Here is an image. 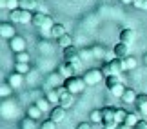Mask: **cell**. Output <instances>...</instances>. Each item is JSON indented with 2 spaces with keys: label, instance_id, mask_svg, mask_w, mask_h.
Instances as JSON below:
<instances>
[{
  "label": "cell",
  "instance_id": "1",
  "mask_svg": "<svg viewBox=\"0 0 147 129\" xmlns=\"http://www.w3.org/2000/svg\"><path fill=\"white\" fill-rule=\"evenodd\" d=\"M86 80H84V76H71V78H65V82H64V87L67 89L69 93L73 95H78V93H82L84 89H86Z\"/></svg>",
  "mask_w": 147,
  "mask_h": 129
},
{
  "label": "cell",
  "instance_id": "2",
  "mask_svg": "<svg viewBox=\"0 0 147 129\" xmlns=\"http://www.w3.org/2000/svg\"><path fill=\"white\" fill-rule=\"evenodd\" d=\"M9 20L13 22V24H29V22L33 20V13L31 11H27V9H13V11H9Z\"/></svg>",
  "mask_w": 147,
  "mask_h": 129
},
{
  "label": "cell",
  "instance_id": "3",
  "mask_svg": "<svg viewBox=\"0 0 147 129\" xmlns=\"http://www.w3.org/2000/svg\"><path fill=\"white\" fill-rule=\"evenodd\" d=\"M64 60L65 62H69V64H75L76 66V69H80V66H82V53H80V49L75 47V46H71V47H65L64 49Z\"/></svg>",
  "mask_w": 147,
  "mask_h": 129
},
{
  "label": "cell",
  "instance_id": "4",
  "mask_svg": "<svg viewBox=\"0 0 147 129\" xmlns=\"http://www.w3.org/2000/svg\"><path fill=\"white\" fill-rule=\"evenodd\" d=\"M31 24L35 26V27H40V29H51V27H53V20H51V16H49V15L36 11V13H33V20H31Z\"/></svg>",
  "mask_w": 147,
  "mask_h": 129
},
{
  "label": "cell",
  "instance_id": "5",
  "mask_svg": "<svg viewBox=\"0 0 147 129\" xmlns=\"http://www.w3.org/2000/svg\"><path fill=\"white\" fill-rule=\"evenodd\" d=\"M115 107H104L102 109V115H104V120H102V127H107V129H113L118 122H116V118H115Z\"/></svg>",
  "mask_w": 147,
  "mask_h": 129
},
{
  "label": "cell",
  "instance_id": "6",
  "mask_svg": "<svg viewBox=\"0 0 147 129\" xmlns=\"http://www.w3.org/2000/svg\"><path fill=\"white\" fill-rule=\"evenodd\" d=\"M102 78H105L102 69H89V71L84 73V80H86L87 86H96Z\"/></svg>",
  "mask_w": 147,
  "mask_h": 129
},
{
  "label": "cell",
  "instance_id": "7",
  "mask_svg": "<svg viewBox=\"0 0 147 129\" xmlns=\"http://www.w3.org/2000/svg\"><path fill=\"white\" fill-rule=\"evenodd\" d=\"M0 35H2V38H5V40H11L13 36H16V29L13 26V22H2L0 24Z\"/></svg>",
  "mask_w": 147,
  "mask_h": 129
},
{
  "label": "cell",
  "instance_id": "8",
  "mask_svg": "<svg viewBox=\"0 0 147 129\" xmlns=\"http://www.w3.org/2000/svg\"><path fill=\"white\" fill-rule=\"evenodd\" d=\"M9 49L11 51H15V53H22V51H26V38L24 36H13L9 40Z\"/></svg>",
  "mask_w": 147,
  "mask_h": 129
},
{
  "label": "cell",
  "instance_id": "9",
  "mask_svg": "<svg viewBox=\"0 0 147 129\" xmlns=\"http://www.w3.org/2000/svg\"><path fill=\"white\" fill-rule=\"evenodd\" d=\"M58 73L64 78H71V76H75L76 73H78V69H76V66L75 64H69V62H64L60 66V69H58Z\"/></svg>",
  "mask_w": 147,
  "mask_h": 129
},
{
  "label": "cell",
  "instance_id": "10",
  "mask_svg": "<svg viewBox=\"0 0 147 129\" xmlns=\"http://www.w3.org/2000/svg\"><path fill=\"white\" fill-rule=\"evenodd\" d=\"M51 120L56 122V124H60V122L65 120V107H62V105H55L53 109H51Z\"/></svg>",
  "mask_w": 147,
  "mask_h": 129
},
{
  "label": "cell",
  "instance_id": "11",
  "mask_svg": "<svg viewBox=\"0 0 147 129\" xmlns=\"http://www.w3.org/2000/svg\"><path fill=\"white\" fill-rule=\"evenodd\" d=\"M134 38H136V33H134V29H131V27H125V29L120 31V42L131 46V44L134 42Z\"/></svg>",
  "mask_w": 147,
  "mask_h": 129
},
{
  "label": "cell",
  "instance_id": "12",
  "mask_svg": "<svg viewBox=\"0 0 147 129\" xmlns=\"http://www.w3.org/2000/svg\"><path fill=\"white\" fill-rule=\"evenodd\" d=\"M113 55H115L116 58H125V57H129V44H123V42L116 44V46L113 47Z\"/></svg>",
  "mask_w": 147,
  "mask_h": 129
},
{
  "label": "cell",
  "instance_id": "13",
  "mask_svg": "<svg viewBox=\"0 0 147 129\" xmlns=\"http://www.w3.org/2000/svg\"><path fill=\"white\" fill-rule=\"evenodd\" d=\"M49 35L53 36V38H56V40H58L60 36L67 35V29H65V26H64V24H60V22H56V24H53V27L49 29Z\"/></svg>",
  "mask_w": 147,
  "mask_h": 129
},
{
  "label": "cell",
  "instance_id": "14",
  "mask_svg": "<svg viewBox=\"0 0 147 129\" xmlns=\"http://www.w3.org/2000/svg\"><path fill=\"white\" fill-rule=\"evenodd\" d=\"M7 82H9L11 87H22V84H24V75L15 71V73H11V75H9Z\"/></svg>",
  "mask_w": 147,
  "mask_h": 129
},
{
  "label": "cell",
  "instance_id": "15",
  "mask_svg": "<svg viewBox=\"0 0 147 129\" xmlns=\"http://www.w3.org/2000/svg\"><path fill=\"white\" fill-rule=\"evenodd\" d=\"M73 104H75V95H73V93L67 91V93H64L60 97V105H62V107L69 109V107H73Z\"/></svg>",
  "mask_w": 147,
  "mask_h": 129
},
{
  "label": "cell",
  "instance_id": "16",
  "mask_svg": "<svg viewBox=\"0 0 147 129\" xmlns=\"http://www.w3.org/2000/svg\"><path fill=\"white\" fill-rule=\"evenodd\" d=\"M134 105H136L138 113L147 115V95H138V98H136V102H134Z\"/></svg>",
  "mask_w": 147,
  "mask_h": 129
},
{
  "label": "cell",
  "instance_id": "17",
  "mask_svg": "<svg viewBox=\"0 0 147 129\" xmlns=\"http://www.w3.org/2000/svg\"><path fill=\"white\" fill-rule=\"evenodd\" d=\"M20 7L27 11H36L40 9V0H20Z\"/></svg>",
  "mask_w": 147,
  "mask_h": 129
},
{
  "label": "cell",
  "instance_id": "18",
  "mask_svg": "<svg viewBox=\"0 0 147 129\" xmlns=\"http://www.w3.org/2000/svg\"><path fill=\"white\" fill-rule=\"evenodd\" d=\"M136 98H138V95H136V91H134V89H131V87H127L125 93H123V97H122V100H123L125 104H134V102H136Z\"/></svg>",
  "mask_w": 147,
  "mask_h": 129
},
{
  "label": "cell",
  "instance_id": "19",
  "mask_svg": "<svg viewBox=\"0 0 147 129\" xmlns=\"http://www.w3.org/2000/svg\"><path fill=\"white\" fill-rule=\"evenodd\" d=\"M122 66H123V69H125V71H131V69H134V67L138 66V60L133 58L131 55H129V57L122 58Z\"/></svg>",
  "mask_w": 147,
  "mask_h": 129
},
{
  "label": "cell",
  "instance_id": "20",
  "mask_svg": "<svg viewBox=\"0 0 147 129\" xmlns=\"http://www.w3.org/2000/svg\"><path fill=\"white\" fill-rule=\"evenodd\" d=\"M125 89H127V87L123 86V82H120V84H116L115 87H111V89H109V93H111L115 98H122V97H123V93H125Z\"/></svg>",
  "mask_w": 147,
  "mask_h": 129
},
{
  "label": "cell",
  "instance_id": "21",
  "mask_svg": "<svg viewBox=\"0 0 147 129\" xmlns=\"http://www.w3.org/2000/svg\"><path fill=\"white\" fill-rule=\"evenodd\" d=\"M42 113H44V111L38 107L36 104H33L31 107H27V116H29V118H33V120H38V118L42 116Z\"/></svg>",
  "mask_w": 147,
  "mask_h": 129
},
{
  "label": "cell",
  "instance_id": "22",
  "mask_svg": "<svg viewBox=\"0 0 147 129\" xmlns=\"http://www.w3.org/2000/svg\"><path fill=\"white\" fill-rule=\"evenodd\" d=\"M0 5H2L4 9L13 11V9H18L20 7V0H0Z\"/></svg>",
  "mask_w": 147,
  "mask_h": 129
},
{
  "label": "cell",
  "instance_id": "23",
  "mask_svg": "<svg viewBox=\"0 0 147 129\" xmlns=\"http://www.w3.org/2000/svg\"><path fill=\"white\" fill-rule=\"evenodd\" d=\"M127 111L123 109V107H116V111H115V118H116V122L118 124H125V118H127Z\"/></svg>",
  "mask_w": 147,
  "mask_h": 129
},
{
  "label": "cell",
  "instance_id": "24",
  "mask_svg": "<svg viewBox=\"0 0 147 129\" xmlns=\"http://www.w3.org/2000/svg\"><path fill=\"white\" fill-rule=\"evenodd\" d=\"M58 46L62 47V49H65V47H71L73 46V36L67 33V35H64V36H60L58 38Z\"/></svg>",
  "mask_w": 147,
  "mask_h": 129
},
{
  "label": "cell",
  "instance_id": "25",
  "mask_svg": "<svg viewBox=\"0 0 147 129\" xmlns=\"http://www.w3.org/2000/svg\"><path fill=\"white\" fill-rule=\"evenodd\" d=\"M46 98L49 100L51 104H60V93L56 91V89H51V91H47Z\"/></svg>",
  "mask_w": 147,
  "mask_h": 129
},
{
  "label": "cell",
  "instance_id": "26",
  "mask_svg": "<svg viewBox=\"0 0 147 129\" xmlns=\"http://www.w3.org/2000/svg\"><path fill=\"white\" fill-rule=\"evenodd\" d=\"M140 120H142V118L138 116V113H129V115H127V118H125V124H127V126H131V127H134Z\"/></svg>",
  "mask_w": 147,
  "mask_h": 129
},
{
  "label": "cell",
  "instance_id": "27",
  "mask_svg": "<svg viewBox=\"0 0 147 129\" xmlns=\"http://www.w3.org/2000/svg\"><path fill=\"white\" fill-rule=\"evenodd\" d=\"M122 80H120V75H113V76H107L105 78V86H107V89H111V87H115L116 84H120Z\"/></svg>",
  "mask_w": 147,
  "mask_h": 129
},
{
  "label": "cell",
  "instance_id": "28",
  "mask_svg": "<svg viewBox=\"0 0 147 129\" xmlns=\"http://www.w3.org/2000/svg\"><path fill=\"white\" fill-rule=\"evenodd\" d=\"M91 122H94V124H102V120H104V115H102V109H94L91 111Z\"/></svg>",
  "mask_w": 147,
  "mask_h": 129
},
{
  "label": "cell",
  "instance_id": "29",
  "mask_svg": "<svg viewBox=\"0 0 147 129\" xmlns=\"http://www.w3.org/2000/svg\"><path fill=\"white\" fill-rule=\"evenodd\" d=\"M36 105H38V107H40V109L44 111V113L51 109V102H49L47 98H38V100H36Z\"/></svg>",
  "mask_w": 147,
  "mask_h": 129
},
{
  "label": "cell",
  "instance_id": "30",
  "mask_svg": "<svg viewBox=\"0 0 147 129\" xmlns=\"http://www.w3.org/2000/svg\"><path fill=\"white\" fill-rule=\"evenodd\" d=\"M102 73H104V76L107 78V76H113V75H116L115 73V69H113V66H111V62H105L104 66H102Z\"/></svg>",
  "mask_w": 147,
  "mask_h": 129
},
{
  "label": "cell",
  "instance_id": "31",
  "mask_svg": "<svg viewBox=\"0 0 147 129\" xmlns=\"http://www.w3.org/2000/svg\"><path fill=\"white\" fill-rule=\"evenodd\" d=\"M15 71H16V73H22V75H26V73H29V64L16 62V66H15Z\"/></svg>",
  "mask_w": 147,
  "mask_h": 129
},
{
  "label": "cell",
  "instance_id": "32",
  "mask_svg": "<svg viewBox=\"0 0 147 129\" xmlns=\"http://www.w3.org/2000/svg\"><path fill=\"white\" fill-rule=\"evenodd\" d=\"M16 62L29 64V53H26V51H22V53H16Z\"/></svg>",
  "mask_w": 147,
  "mask_h": 129
},
{
  "label": "cell",
  "instance_id": "33",
  "mask_svg": "<svg viewBox=\"0 0 147 129\" xmlns=\"http://www.w3.org/2000/svg\"><path fill=\"white\" fill-rule=\"evenodd\" d=\"M40 129H56V122H53V120H44L42 124H40Z\"/></svg>",
  "mask_w": 147,
  "mask_h": 129
},
{
  "label": "cell",
  "instance_id": "34",
  "mask_svg": "<svg viewBox=\"0 0 147 129\" xmlns=\"http://www.w3.org/2000/svg\"><path fill=\"white\" fill-rule=\"evenodd\" d=\"M11 89H13V87L9 86V82H5V84H2V89H0V95H2V97L5 98L7 95H11Z\"/></svg>",
  "mask_w": 147,
  "mask_h": 129
},
{
  "label": "cell",
  "instance_id": "35",
  "mask_svg": "<svg viewBox=\"0 0 147 129\" xmlns=\"http://www.w3.org/2000/svg\"><path fill=\"white\" fill-rule=\"evenodd\" d=\"M22 129H35V120L27 116V120L22 122Z\"/></svg>",
  "mask_w": 147,
  "mask_h": 129
},
{
  "label": "cell",
  "instance_id": "36",
  "mask_svg": "<svg viewBox=\"0 0 147 129\" xmlns=\"http://www.w3.org/2000/svg\"><path fill=\"white\" fill-rule=\"evenodd\" d=\"M133 5H134L136 9H145V11H147V0H134Z\"/></svg>",
  "mask_w": 147,
  "mask_h": 129
},
{
  "label": "cell",
  "instance_id": "37",
  "mask_svg": "<svg viewBox=\"0 0 147 129\" xmlns=\"http://www.w3.org/2000/svg\"><path fill=\"white\" fill-rule=\"evenodd\" d=\"M134 129H147V120H140L136 126H134Z\"/></svg>",
  "mask_w": 147,
  "mask_h": 129
},
{
  "label": "cell",
  "instance_id": "38",
  "mask_svg": "<svg viewBox=\"0 0 147 129\" xmlns=\"http://www.w3.org/2000/svg\"><path fill=\"white\" fill-rule=\"evenodd\" d=\"M76 129H91V124H87V122H82V124H78Z\"/></svg>",
  "mask_w": 147,
  "mask_h": 129
},
{
  "label": "cell",
  "instance_id": "39",
  "mask_svg": "<svg viewBox=\"0 0 147 129\" xmlns=\"http://www.w3.org/2000/svg\"><path fill=\"white\" fill-rule=\"evenodd\" d=\"M118 129H134V127H131V126H127V124H120V127Z\"/></svg>",
  "mask_w": 147,
  "mask_h": 129
},
{
  "label": "cell",
  "instance_id": "40",
  "mask_svg": "<svg viewBox=\"0 0 147 129\" xmlns=\"http://www.w3.org/2000/svg\"><path fill=\"white\" fill-rule=\"evenodd\" d=\"M118 2H122V4H133L134 0H118Z\"/></svg>",
  "mask_w": 147,
  "mask_h": 129
},
{
  "label": "cell",
  "instance_id": "41",
  "mask_svg": "<svg viewBox=\"0 0 147 129\" xmlns=\"http://www.w3.org/2000/svg\"><path fill=\"white\" fill-rule=\"evenodd\" d=\"M144 62H145V64H147V55H145V57H144Z\"/></svg>",
  "mask_w": 147,
  "mask_h": 129
}]
</instances>
